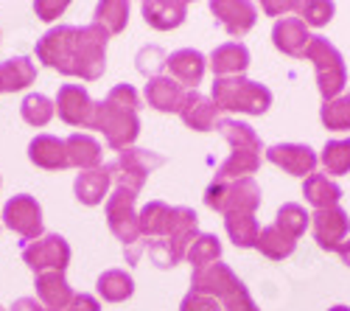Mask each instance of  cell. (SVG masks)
Here are the masks:
<instances>
[{
  "mask_svg": "<svg viewBox=\"0 0 350 311\" xmlns=\"http://www.w3.org/2000/svg\"><path fill=\"white\" fill-rule=\"evenodd\" d=\"M107 42L109 34L98 23L90 25H56L37 40V62L62 76L96 81L107 70Z\"/></svg>",
  "mask_w": 350,
  "mask_h": 311,
  "instance_id": "1",
  "label": "cell"
},
{
  "mask_svg": "<svg viewBox=\"0 0 350 311\" xmlns=\"http://www.w3.org/2000/svg\"><path fill=\"white\" fill-rule=\"evenodd\" d=\"M137 109H140V96L132 84L121 81L107 93V98L96 101L93 109V121L90 126L98 129L109 149H132V144L140 135V118H137Z\"/></svg>",
  "mask_w": 350,
  "mask_h": 311,
  "instance_id": "2",
  "label": "cell"
},
{
  "mask_svg": "<svg viewBox=\"0 0 350 311\" xmlns=\"http://www.w3.org/2000/svg\"><path fill=\"white\" fill-rule=\"evenodd\" d=\"M216 126H219L221 137L232 146V152L219 165L213 182H232V180L252 177L260 168V152H264V144H260V137L255 135V129L250 124L232 121V118H221Z\"/></svg>",
  "mask_w": 350,
  "mask_h": 311,
  "instance_id": "3",
  "label": "cell"
},
{
  "mask_svg": "<svg viewBox=\"0 0 350 311\" xmlns=\"http://www.w3.org/2000/svg\"><path fill=\"white\" fill-rule=\"evenodd\" d=\"M135 205H137V193L129 188H115L107 196V224H109L112 236L124 244L126 264H137L146 249Z\"/></svg>",
  "mask_w": 350,
  "mask_h": 311,
  "instance_id": "4",
  "label": "cell"
},
{
  "mask_svg": "<svg viewBox=\"0 0 350 311\" xmlns=\"http://www.w3.org/2000/svg\"><path fill=\"white\" fill-rule=\"evenodd\" d=\"M213 104L219 112H247V116H264L272 107V90L244 76H230L213 81Z\"/></svg>",
  "mask_w": 350,
  "mask_h": 311,
  "instance_id": "5",
  "label": "cell"
},
{
  "mask_svg": "<svg viewBox=\"0 0 350 311\" xmlns=\"http://www.w3.org/2000/svg\"><path fill=\"white\" fill-rule=\"evenodd\" d=\"M303 56L308 62H314L317 87H319L323 101L339 98L342 90H345V84H347V68H345V59H342V53L336 51V45L328 42L325 37H311V42H308Z\"/></svg>",
  "mask_w": 350,
  "mask_h": 311,
  "instance_id": "6",
  "label": "cell"
},
{
  "mask_svg": "<svg viewBox=\"0 0 350 311\" xmlns=\"http://www.w3.org/2000/svg\"><path fill=\"white\" fill-rule=\"evenodd\" d=\"M205 205L224 216L255 213L260 208V185L252 177L232 180V182H211L205 191Z\"/></svg>",
  "mask_w": 350,
  "mask_h": 311,
  "instance_id": "7",
  "label": "cell"
},
{
  "mask_svg": "<svg viewBox=\"0 0 350 311\" xmlns=\"http://www.w3.org/2000/svg\"><path fill=\"white\" fill-rule=\"evenodd\" d=\"M160 165H165L163 154L132 146V149H124L115 163H109V172H112L115 188H129V191L140 193V188L146 185L149 174Z\"/></svg>",
  "mask_w": 350,
  "mask_h": 311,
  "instance_id": "8",
  "label": "cell"
},
{
  "mask_svg": "<svg viewBox=\"0 0 350 311\" xmlns=\"http://www.w3.org/2000/svg\"><path fill=\"white\" fill-rule=\"evenodd\" d=\"M23 264L40 272H65L70 264V244L59 233H42L34 241L23 244Z\"/></svg>",
  "mask_w": 350,
  "mask_h": 311,
  "instance_id": "9",
  "label": "cell"
},
{
  "mask_svg": "<svg viewBox=\"0 0 350 311\" xmlns=\"http://www.w3.org/2000/svg\"><path fill=\"white\" fill-rule=\"evenodd\" d=\"M3 224L9 230H14L23 244L25 241H34L42 236V208L40 202L34 200L31 193H17L3 205Z\"/></svg>",
  "mask_w": 350,
  "mask_h": 311,
  "instance_id": "10",
  "label": "cell"
},
{
  "mask_svg": "<svg viewBox=\"0 0 350 311\" xmlns=\"http://www.w3.org/2000/svg\"><path fill=\"white\" fill-rule=\"evenodd\" d=\"M347 230H350V219H347V211L339 208V205L314 211V216H311L314 241L323 247V249H328V252H336L345 244Z\"/></svg>",
  "mask_w": 350,
  "mask_h": 311,
  "instance_id": "11",
  "label": "cell"
},
{
  "mask_svg": "<svg viewBox=\"0 0 350 311\" xmlns=\"http://www.w3.org/2000/svg\"><path fill=\"white\" fill-rule=\"evenodd\" d=\"M56 112L68 126H90L93 121V109L96 101L90 98L81 84H62L59 93H56Z\"/></svg>",
  "mask_w": 350,
  "mask_h": 311,
  "instance_id": "12",
  "label": "cell"
},
{
  "mask_svg": "<svg viewBox=\"0 0 350 311\" xmlns=\"http://www.w3.org/2000/svg\"><path fill=\"white\" fill-rule=\"evenodd\" d=\"M267 160L278 168H283L286 174H295V177H311L314 168L319 163V157L314 154L311 146L306 144H275L267 149Z\"/></svg>",
  "mask_w": 350,
  "mask_h": 311,
  "instance_id": "13",
  "label": "cell"
},
{
  "mask_svg": "<svg viewBox=\"0 0 350 311\" xmlns=\"http://www.w3.org/2000/svg\"><path fill=\"white\" fill-rule=\"evenodd\" d=\"M239 284H241V278L221 261H216V264H211L205 269H193V275H191V292L211 295L216 300H221L230 289H236Z\"/></svg>",
  "mask_w": 350,
  "mask_h": 311,
  "instance_id": "14",
  "label": "cell"
},
{
  "mask_svg": "<svg viewBox=\"0 0 350 311\" xmlns=\"http://www.w3.org/2000/svg\"><path fill=\"white\" fill-rule=\"evenodd\" d=\"M211 12L230 37H244L258 20V9L247 0H216L211 3Z\"/></svg>",
  "mask_w": 350,
  "mask_h": 311,
  "instance_id": "15",
  "label": "cell"
},
{
  "mask_svg": "<svg viewBox=\"0 0 350 311\" xmlns=\"http://www.w3.org/2000/svg\"><path fill=\"white\" fill-rule=\"evenodd\" d=\"M180 118L193 132H208L219 124V107L213 104V98L202 96L199 90H188L183 109H180Z\"/></svg>",
  "mask_w": 350,
  "mask_h": 311,
  "instance_id": "16",
  "label": "cell"
},
{
  "mask_svg": "<svg viewBox=\"0 0 350 311\" xmlns=\"http://www.w3.org/2000/svg\"><path fill=\"white\" fill-rule=\"evenodd\" d=\"M28 160L37 168H45V172H62V168L70 165L65 140L53 137V135H37L31 144H28Z\"/></svg>",
  "mask_w": 350,
  "mask_h": 311,
  "instance_id": "17",
  "label": "cell"
},
{
  "mask_svg": "<svg viewBox=\"0 0 350 311\" xmlns=\"http://www.w3.org/2000/svg\"><path fill=\"white\" fill-rule=\"evenodd\" d=\"M185 87L171 79V76H154L149 79V84H146V101H149V107H154L157 112H180L183 109V101H185Z\"/></svg>",
  "mask_w": 350,
  "mask_h": 311,
  "instance_id": "18",
  "label": "cell"
},
{
  "mask_svg": "<svg viewBox=\"0 0 350 311\" xmlns=\"http://www.w3.org/2000/svg\"><path fill=\"white\" fill-rule=\"evenodd\" d=\"M34 286H37V300L45 308H53V311H68L70 300L76 297L65 272H40Z\"/></svg>",
  "mask_w": 350,
  "mask_h": 311,
  "instance_id": "19",
  "label": "cell"
},
{
  "mask_svg": "<svg viewBox=\"0 0 350 311\" xmlns=\"http://www.w3.org/2000/svg\"><path fill=\"white\" fill-rule=\"evenodd\" d=\"M272 42L286 56H303L306 48H308V42H311L308 25L300 17H283L272 28Z\"/></svg>",
  "mask_w": 350,
  "mask_h": 311,
  "instance_id": "20",
  "label": "cell"
},
{
  "mask_svg": "<svg viewBox=\"0 0 350 311\" xmlns=\"http://www.w3.org/2000/svg\"><path fill=\"white\" fill-rule=\"evenodd\" d=\"M165 68L171 70V79H177L183 87L196 90V84L202 81V76H205L208 62H205V56H202L199 51H193V48H183V51H174V53L168 56Z\"/></svg>",
  "mask_w": 350,
  "mask_h": 311,
  "instance_id": "21",
  "label": "cell"
},
{
  "mask_svg": "<svg viewBox=\"0 0 350 311\" xmlns=\"http://www.w3.org/2000/svg\"><path fill=\"white\" fill-rule=\"evenodd\" d=\"M109 185H112V172H109V163H107V165L90 168V172H81L73 182V191H76V200L81 205L93 208V205L104 202V196L109 193Z\"/></svg>",
  "mask_w": 350,
  "mask_h": 311,
  "instance_id": "22",
  "label": "cell"
},
{
  "mask_svg": "<svg viewBox=\"0 0 350 311\" xmlns=\"http://www.w3.org/2000/svg\"><path fill=\"white\" fill-rule=\"evenodd\" d=\"M211 68L216 79L241 76L250 68V48L244 42H224L211 53Z\"/></svg>",
  "mask_w": 350,
  "mask_h": 311,
  "instance_id": "23",
  "label": "cell"
},
{
  "mask_svg": "<svg viewBox=\"0 0 350 311\" xmlns=\"http://www.w3.org/2000/svg\"><path fill=\"white\" fill-rule=\"evenodd\" d=\"M68 160L70 165H76L79 172H90V168H98L104 160V149L93 135H84V132H73L68 140Z\"/></svg>",
  "mask_w": 350,
  "mask_h": 311,
  "instance_id": "24",
  "label": "cell"
},
{
  "mask_svg": "<svg viewBox=\"0 0 350 311\" xmlns=\"http://www.w3.org/2000/svg\"><path fill=\"white\" fill-rule=\"evenodd\" d=\"M188 14V3L183 0H152V3H143V17L157 31H171L185 23Z\"/></svg>",
  "mask_w": 350,
  "mask_h": 311,
  "instance_id": "25",
  "label": "cell"
},
{
  "mask_svg": "<svg viewBox=\"0 0 350 311\" xmlns=\"http://www.w3.org/2000/svg\"><path fill=\"white\" fill-rule=\"evenodd\" d=\"M37 79V65L28 56H12L0 62V93H17L25 90Z\"/></svg>",
  "mask_w": 350,
  "mask_h": 311,
  "instance_id": "26",
  "label": "cell"
},
{
  "mask_svg": "<svg viewBox=\"0 0 350 311\" xmlns=\"http://www.w3.org/2000/svg\"><path fill=\"white\" fill-rule=\"evenodd\" d=\"M303 196H306V202L314 205L317 211H323V208H334L339 205L342 200V188L328 177V174H311L303 185Z\"/></svg>",
  "mask_w": 350,
  "mask_h": 311,
  "instance_id": "27",
  "label": "cell"
},
{
  "mask_svg": "<svg viewBox=\"0 0 350 311\" xmlns=\"http://www.w3.org/2000/svg\"><path fill=\"white\" fill-rule=\"evenodd\" d=\"M297 247V239H291L286 230H280L278 224H269V228H260V236H258V244L255 249L260 256H267L269 261H283L288 258L291 252Z\"/></svg>",
  "mask_w": 350,
  "mask_h": 311,
  "instance_id": "28",
  "label": "cell"
},
{
  "mask_svg": "<svg viewBox=\"0 0 350 311\" xmlns=\"http://www.w3.org/2000/svg\"><path fill=\"white\" fill-rule=\"evenodd\" d=\"M96 289L107 303H124L135 295V280L124 269H107V272L98 275Z\"/></svg>",
  "mask_w": 350,
  "mask_h": 311,
  "instance_id": "29",
  "label": "cell"
},
{
  "mask_svg": "<svg viewBox=\"0 0 350 311\" xmlns=\"http://www.w3.org/2000/svg\"><path fill=\"white\" fill-rule=\"evenodd\" d=\"M224 230L239 249H250L258 244L260 224H258L255 213H230V216H224Z\"/></svg>",
  "mask_w": 350,
  "mask_h": 311,
  "instance_id": "30",
  "label": "cell"
},
{
  "mask_svg": "<svg viewBox=\"0 0 350 311\" xmlns=\"http://www.w3.org/2000/svg\"><path fill=\"white\" fill-rule=\"evenodd\" d=\"M104 31L112 37V34H121L126 23H129V3L124 0H104V3L96 6V20Z\"/></svg>",
  "mask_w": 350,
  "mask_h": 311,
  "instance_id": "31",
  "label": "cell"
},
{
  "mask_svg": "<svg viewBox=\"0 0 350 311\" xmlns=\"http://www.w3.org/2000/svg\"><path fill=\"white\" fill-rule=\"evenodd\" d=\"M185 258L191 261L193 269H205V267H211V264H216L221 258V241L213 233H199L193 239V244L188 247Z\"/></svg>",
  "mask_w": 350,
  "mask_h": 311,
  "instance_id": "32",
  "label": "cell"
},
{
  "mask_svg": "<svg viewBox=\"0 0 350 311\" xmlns=\"http://www.w3.org/2000/svg\"><path fill=\"white\" fill-rule=\"evenodd\" d=\"M319 163L325 165V174L339 177L350 172V137L342 140H328L323 154H319Z\"/></svg>",
  "mask_w": 350,
  "mask_h": 311,
  "instance_id": "33",
  "label": "cell"
},
{
  "mask_svg": "<svg viewBox=\"0 0 350 311\" xmlns=\"http://www.w3.org/2000/svg\"><path fill=\"white\" fill-rule=\"evenodd\" d=\"M319 118H323L325 129H331V132H347L350 129V93H342L339 98L323 101Z\"/></svg>",
  "mask_w": 350,
  "mask_h": 311,
  "instance_id": "34",
  "label": "cell"
},
{
  "mask_svg": "<svg viewBox=\"0 0 350 311\" xmlns=\"http://www.w3.org/2000/svg\"><path fill=\"white\" fill-rule=\"evenodd\" d=\"M53 112H56V104L42 96V93H31V96H25L23 104H20V116L25 124H31V126H45L51 118H53Z\"/></svg>",
  "mask_w": 350,
  "mask_h": 311,
  "instance_id": "35",
  "label": "cell"
},
{
  "mask_svg": "<svg viewBox=\"0 0 350 311\" xmlns=\"http://www.w3.org/2000/svg\"><path fill=\"white\" fill-rule=\"evenodd\" d=\"M275 224H278L280 230H286L291 239H300V236L308 230L311 216L306 213V208H303V205H297V202H286V205L278 211Z\"/></svg>",
  "mask_w": 350,
  "mask_h": 311,
  "instance_id": "36",
  "label": "cell"
},
{
  "mask_svg": "<svg viewBox=\"0 0 350 311\" xmlns=\"http://www.w3.org/2000/svg\"><path fill=\"white\" fill-rule=\"evenodd\" d=\"M137 70L146 76V79H154V76H160V70L165 68V62H168V56L163 53V48H157V45H146V48H140V53H137Z\"/></svg>",
  "mask_w": 350,
  "mask_h": 311,
  "instance_id": "37",
  "label": "cell"
},
{
  "mask_svg": "<svg viewBox=\"0 0 350 311\" xmlns=\"http://www.w3.org/2000/svg\"><path fill=\"white\" fill-rule=\"evenodd\" d=\"M297 12L303 14L300 20L306 25H328L334 17V3H328V0H306V3H297Z\"/></svg>",
  "mask_w": 350,
  "mask_h": 311,
  "instance_id": "38",
  "label": "cell"
},
{
  "mask_svg": "<svg viewBox=\"0 0 350 311\" xmlns=\"http://www.w3.org/2000/svg\"><path fill=\"white\" fill-rule=\"evenodd\" d=\"M221 308L224 311H260L250 295V289L244 286V280L236 286V289H230L224 297H221Z\"/></svg>",
  "mask_w": 350,
  "mask_h": 311,
  "instance_id": "39",
  "label": "cell"
},
{
  "mask_svg": "<svg viewBox=\"0 0 350 311\" xmlns=\"http://www.w3.org/2000/svg\"><path fill=\"white\" fill-rule=\"evenodd\" d=\"M180 311H224L221 303L211 295H199V292H188L180 303Z\"/></svg>",
  "mask_w": 350,
  "mask_h": 311,
  "instance_id": "40",
  "label": "cell"
},
{
  "mask_svg": "<svg viewBox=\"0 0 350 311\" xmlns=\"http://www.w3.org/2000/svg\"><path fill=\"white\" fill-rule=\"evenodd\" d=\"M68 311H101V303H98V300H96L93 295L81 292V295H76V297L70 300Z\"/></svg>",
  "mask_w": 350,
  "mask_h": 311,
  "instance_id": "41",
  "label": "cell"
},
{
  "mask_svg": "<svg viewBox=\"0 0 350 311\" xmlns=\"http://www.w3.org/2000/svg\"><path fill=\"white\" fill-rule=\"evenodd\" d=\"M65 9H68V3H34L37 17H40V20H45V23L56 20V17H59Z\"/></svg>",
  "mask_w": 350,
  "mask_h": 311,
  "instance_id": "42",
  "label": "cell"
},
{
  "mask_svg": "<svg viewBox=\"0 0 350 311\" xmlns=\"http://www.w3.org/2000/svg\"><path fill=\"white\" fill-rule=\"evenodd\" d=\"M12 311H45V306L37 297H17Z\"/></svg>",
  "mask_w": 350,
  "mask_h": 311,
  "instance_id": "43",
  "label": "cell"
},
{
  "mask_svg": "<svg viewBox=\"0 0 350 311\" xmlns=\"http://www.w3.org/2000/svg\"><path fill=\"white\" fill-rule=\"evenodd\" d=\"M264 9L269 14H283V12H291V9H297L295 0H288V3H264Z\"/></svg>",
  "mask_w": 350,
  "mask_h": 311,
  "instance_id": "44",
  "label": "cell"
},
{
  "mask_svg": "<svg viewBox=\"0 0 350 311\" xmlns=\"http://www.w3.org/2000/svg\"><path fill=\"white\" fill-rule=\"evenodd\" d=\"M336 252H339L342 264H345V267H350V239H345V244H342V247H339Z\"/></svg>",
  "mask_w": 350,
  "mask_h": 311,
  "instance_id": "45",
  "label": "cell"
},
{
  "mask_svg": "<svg viewBox=\"0 0 350 311\" xmlns=\"http://www.w3.org/2000/svg\"><path fill=\"white\" fill-rule=\"evenodd\" d=\"M328 311H350L347 306H334V308H328Z\"/></svg>",
  "mask_w": 350,
  "mask_h": 311,
  "instance_id": "46",
  "label": "cell"
},
{
  "mask_svg": "<svg viewBox=\"0 0 350 311\" xmlns=\"http://www.w3.org/2000/svg\"><path fill=\"white\" fill-rule=\"evenodd\" d=\"M45 311H53V308H45Z\"/></svg>",
  "mask_w": 350,
  "mask_h": 311,
  "instance_id": "47",
  "label": "cell"
},
{
  "mask_svg": "<svg viewBox=\"0 0 350 311\" xmlns=\"http://www.w3.org/2000/svg\"><path fill=\"white\" fill-rule=\"evenodd\" d=\"M0 311H3V306H0Z\"/></svg>",
  "mask_w": 350,
  "mask_h": 311,
  "instance_id": "48",
  "label": "cell"
}]
</instances>
